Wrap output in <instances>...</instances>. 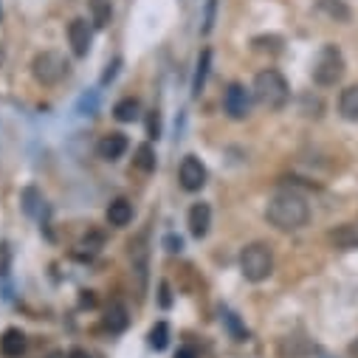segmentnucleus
Wrapping results in <instances>:
<instances>
[{
    "mask_svg": "<svg viewBox=\"0 0 358 358\" xmlns=\"http://www.w3.org/2000/svg\"><path fill=\"white\" fill-rule=\"evenodd\" d=\"M161 305H164V308L169 305V285H166V282H161Z\"/></svg>",
    "mask_w": 358,
    "mask_h": 358,
    "instance_id": "7c9ffc66",
    "label": "nucleus"
},
{
    "mask_svg": "<svg viewBox=\"0 0 358 358\" xmlns=\"http://www.w3.org/2000/svg\"><path fill=\"white\" fill-rule=\"evenodd\" d=\"M175 358H198V352H195V347H181Z\"/></svg>",
    "mask_w": 358,
    "mask_h": 358,
    "instance_id": "c756f323",
    "label": "nucleus"
},
{
    "mask_svg": "<svg viewBox=\"0 0 358 358\" xmlns=\"http://www.w3.org/2000/svg\"><path fill=\"white\" fill-rule=\"evenodd\" d=\"M68 358H91V352H87V350H79V347H76V350H71V352H68Z\"/></svg>",
    "mask_w": 358,
    "mask_h": 358,
    "instance_id": "2f4dec72",
    "label": "nucleus"
},
{
    "mask_svg": "<svg viewBox=\"0 0 358 358\" xmlns=\"http://www.w3.org/2000/svg\"><path fill=\"white\" fill-rule=\"evenodd\" d=\"M133 164H136V166H138L144 175H150V172L155 169V150H152V144H141V147L136 150Z\"/></svg>",
    "mask_w": 358,
    "mask_h": 358,
    "instance_id": "aec40b11",
    "label": "nucleus"
},
{
    "mask_svg": "<svg viewBox=\"0 0 358 358\" xmlns=\"http://www.w3.org/2000/svg\"><path fill=\"white\" fill-rule=\"evenodd\" d=\"M240 271L248 282H265L274 274V251L265 243H251L240 251Z\"/></svg>",
    "mask_w": 358,
    "mask_h": 358,
    "instance_id": "7ed1b4c3",
    "label": "nucleus"
},
{
    "mask_svg": "<svg viewBox=\"0 0 358 358\" xmlns=\"http://www.w3.org/2000/svg\"><path fill=\"white\" fill-rule=\"evenodd\" d=\"M91 17H94V26L96 29H105L113 17V9H110V0H91Z\"/></svg>",
    "mask_w": 358,
    "mask_h": 358,
    "instance_id": "6ab92c4d",
    "label": "nucleus"
},
{
    "mask_svg": "<svg viewBox=\"0 0 358 358\" xmlns=\"http://www.w3.org/2000/svg\"><path fill=\"white\" fill-rule=\"evenodd\" d=\"M338 113L347 122H358V85H350L338 96Z\"/></svg>",
    "mask_w": 358,
    "mask_h": 358,
    "instance_id": "ddd939ff",
    "label": "nucleus"
},
{
    "mask_svg": "<svg viewBox=\"0 0 358 358\" xmlns=\"http://www.w3.org/2000/svg\"><path fill=\"white\" fill-rule=\"evenodd\" d=\"M215 12H217V0H206V17H203V34H209L212 31V26H215Z\"/></svg>",
    "mask_w": 358,
    "mask_h": 358,
    "instance_id": "393cba45",
    "label": "nucleus"
},
{
    "mask_svg": "<svg viewBox=\"0 0 358 358\" xmlns=\"http://www.w3.org/2000/svg\"><path fill=\"white\" fill-rule=\"evenodd\" d=\"M119 65H122V59H113L110 65H108V71H105V76H102V85H108L113 76H116V71H119Z\"/></svg>",
    "mask_w": 358,
    "mask_h": 358,
    "instance_id": "cd10ccee",
    "label": "nucleus"
},
{
    "mask_svg": "<svg viewBox=\"0 0 358 358\" xmlns=\"http://www.w3.org/2000/svg\"><path fill=\"white\" fill-rule=\"evenodd\" d=\"M147 133H150V138H158V133H161V127H158V113H155V110H152L150 119H147Z\"/></svg>",
    "mask_w": 358,
    "mask_h": 358,
    "instance_id": "a878e982",
    "label": "nucleus"
},
{
    "mask_svg": "<svg viewBox=\"0 0 358 358\" xmlns=\"http://www.w3.org/2000/svg\"><path fill=\"white\" fill-rule=\"evenodd\" d=\"M319 9L322 12H327L333 20H350V12H347V6L341 3V0H319Z\"/></svg>",
    "mask_w": 358,
    "mask_h": 358,
    "instance_id": "5701e85b",
    "label": "nucleus"
},
{
    "mask_svg": "<svg viewBox=\"0 0 358 358\" xmlns=\"http://www.w3.org/2000/svg\"><path fill=\"white\" fill-rule=\"evenodd\" d=\"M251 94H254L259 108H265V110H282L288 105V99H291V87H288L285 76L277 68H265V71H259L254 76Z\"/></svg>",
    "mask_w": 358,
    "mask_h": 358,
    "instance_id": "f03ea898",
    "label": "nucleus"
},
{
    "mask_svg": "<svg viewBox=\"0 0 358 358\" xmlns=\"http://www.w3.org/2000/svg\"><path fill=\"white\" fill-rule=\"evenodd\" d=\"M20 201H23V209H26V215H29V217H40V215H43V209H45V198H43L34 187H26Z\"/></svg>",
    "mask_w": 358,
    "mask_h": 358,
    "instance_id": "a211bd4d",
    "label": "nucleus"
},
{
    "mask_svg": "<svg viewBox=\"0 0 358 358\" xmlns=\"http://www.w3.org/2000/svg\"><path fill=\"white\" fill-rule=\"evenodd\" d=\"M113 116L122 122V124H127V122H133L136 116H138V102L133 99V96H127V99H122L116 108H113Z\"/></svg>",
    "mask_w": 358,
    "mask_h": 358,
    "instance_id": "412c9836",
    "label": "nucleus"
},
{
    "mask_svg": "<svg viewBox=\"0 0 358 358\" xmlns=\"http://www.w3.org/2000/svg\"><path fill=\"white\" fill-rule=\"evenodd\" d=\"M223 110H226V116L234 119V122H243V119L248 116V110H251V96H248V91H245L240 82H231V85L226 87V94H223Z\"/></svg>",
    "mask_w": 358,
    "mask_h": 358,
    "instance_id": "0eeeda50",
    "label": "nucleus"
},
{
    "mask_svg": "<svg viewBox=\"0 0 358 358\" xmlns=\"http://www.w3.org/2000/svg\"><path fill=\"white\" fill-rule=\"evenodd\" d=\"M178 181L187 192H201L206 187V166L198 155H187L181 161V169H178Z\"/></svg>",
    "mask_w": 358,
    "mask_h": 358,
    "instance_id": "6e6552de",
    "label": "nucleus"
},
{
    "mask_svg": "<svg viewBox=\"0 0 358 358\" xmlns=\"http://www.w3.org/2000/svg\"><path fill=\"white\" fill-rule=\"evenodd\" d=\"M68 43H71L73 57H85L87 51H91V26H87V20H82V17L71 20V26H68Z\"/></svg>",
    "mask_w": 358,
    "mask_h": 358,
    "instance_id": "1a4fd4ad",
    "label": "nucleus"
},
{
    "mask_svg": "<svg viewBox=\"0 0 358 358\" xmlns=\"http://www.w3.org/2000/svg\"><path fill=\"white\" fill-rule=\"evenodd\" d=\"M209 226H212V206L201 201L189 209V231H192V237L201 240V237H206Z\"/></svg>",
    "mask_w": 358,
    "mask_h": 358,
    "instance_id": "9d476101",
    "label": "nucleus"
},
{
    "mask_svg": "<svg viewBox=\"0 0 358 358\" xmlns=\"http://www.w3.org/2000/svg\"><path fill=\"white\" fill-rule=\"evenodd\" d=\"M330 243L336 245V248H358V229L355 226H338V229H333L330 231Z\"/></svg>",
    "mask_w": 358,
    "mask_h": 358,
    "instance_id": "dca6fc26",
    "label": "nucleus"
},
{
    "mask_svg": "<svg viewBox=\"0 0 358 358\" xmlns=\"http://www.w3.org/2000/svg\"><path fill=\"white\" fill-rule=\"evenodd\" d=\"M133 220V206H130V201H124V198H119V201H113L110 206H108V223L110 226H127Z\"/></svg>",
    "mask_w": 358,
    "mask_h": 358,
    "instance_id": "2eb2a0df",
    "label": "nucleus"
},
{
    "mask_svg": "<svg viewBox=\"0 0 358 358\" xmlns=\"http://www.w3.org/2000/svg\"><path fill=\"white\" fill-rule=\"evenodd\" d=\"M166 344H169V324H166V322H158V324L150 330V347L164 350Z\"/></svg>",
    "mask_w": 358,
    "mask_h": 358,
    "instance_id": "b1692460",
    "label": "nucleus"
},
{
    "mask_svg": "<svg viewBox=\"0 0 358 358\" xmlns=\"http://www.w3.org/2000/svg\"><path fill=\"white\" fill-rule=\"evenodd\" d=\"M68 59L59 54V51H43V54H37L34 57V62H31V73H34V79L40 82V85H45V87H54V85H59L65 76H68Z\"/></svg>",
    "mask_w": 358,
    "mask_h": 358,
    "instance_id": "39448f33",
    "label": "nucleus"
},
{
    "mask_svg": "<svg viewBox=\"0 0 358 358\" xmlns=\"http://www.w3.org/2000/svg\"><path fill=\"white\" fill-rule=\"evenodd\" d=\"M209 68H212V51L203 48L201 57H198V65H195V79H192V96L198 99L206 87V76H209Z\"/></svg>",
    "mask_w": 358,
    "mask_h": 358,
    "instance_id": "4468645a",
    "label": "nucleus"
},
{
    "mask_svg": "<svg viewBox=\"0 0 358 358\" xmlns=\"http://www.w3.org/2000/svg\"><path fill=\"white\" fill-rule=\"evenodd\" d=\"M130 324V316H127V308L124 305H110L108 308V316H105V327L110 330V333H122L124 327Z\"/></svg>",
    "mask_w": 358,
    "mask_h": 358,
    "instance_id": "f3484780",
    "label": "nucleus"
},
{
    "mask_svg": "<svg viewBox=\"0 0 358 358\" xmlns=\"http://www.w3.org/2000/svg\"><path fill=\"white\" fill-rule=\"evenodd\" d=\"M147 231H141L133 243H130V268L138 280V294L147 291V271H150V248H147Z\"/></svg>",
    "mask_w": 358,
    "mask_h": 358,
    "instance_id": "423d86ee",
    "label": "nucleus"
},
{
    "mask_svg": "<svg viewBox=\"0 0 358 358\" xmlns=\"http://www.w3.org/2000/svg\"><path fill=\"white\" fill-rule=\"evenodd\" d=\"M310 73H313V82H316L319 87L336 85V82L344 76V57H341L338 45H333V43L322 45V51H319L316 59H313Z\"/></svg>",
    "mask_w": 358,
    "mask_h": 358,
    "instance_id": "20e7f679",
    "label": "nucleus"
},
{
    "mask_svg": "<svg viewBox=\"0 0 358 358\" xmlns=\"http://www.w3.org/2000/svg\"><path fill=\"white\" fill-rule=\"evenodd\" d=\"M96 110H99V91H87V94L79 96V102H76V113H82V116H94Z\"/></svg>",
    "mask_w": 358,
    "mask_h": 358,
    "instance_id": "4be33fe9",
    "label": "nucleus"
},
{
    "mask_svg": "<svg viewBox=\"0 0 358 358\" xmlns=\"http://www.w3.org/2000/svg\"><path fill=\"white\" fill-rule=\"evenodd\" d=\"M350 355H355V358H358V341H352V344H350Z\"/></svg>",
    "mask_w": 358,
    "mask_h": 358,
    "instance_id": "473e14b6",
    "label": "nucleus"
},
{
    "mask_svg": "<svg viewBox=\"0 0 358 358\" xmlns=\"http://www.w3.org/2000/svg\"><path fill=\"white\" fill-rule=\"evenodd\" d=\"M265 220L280 231H299L310 220V206L296 192H277L265 206Z\"/></svg>",
    "mask_w": 358,
    "mask_h": 358,
    "instance_id": "f257e3e1",
    "label": "nucleus"
},
{
    "mask_svg": "<svg viewBox=\"0 0 358 358\" xmlns=\"http://www.w3.org/2000/svg\"><path fill=\"white\" fill-rule=\"evenodd\" d=\"M166 248H169L172 254H175V251H181V248H184L181 237H175V234H169V237H166Z\"/></svg>",
    "mask_w": 358,
    "mask_h": 358,
    "instance_id": "c85d7f7f",
    "label": "nucleus"
},
{
    "mask_svg": "<svg viewBox=\"0 0 358 358\" xmlns=\"http://www.w3.org/2000/svg\"><path fill=\"white\" fill-rule=\"evenodd\" d=\"M0 352L6 358H20L26 352V333L20 327H9L0 338Z\"/></svg>",
    "mask_w": 358,
    "mask_h": 358,
    "instance_id": "9b49d317",
    "label": "nucleus"
},
{
    "mask_svg": "<svg viewBox=\"0 0 358 358\" xmlns=\"http://www.w3.org/2000/svg\"><path fill=\"white\" fill-rule=\"evenodd\" d=\"M124 152H127V136L124 133H108L99 141V155L105 161H119Z\"/></svg>",
    "mask_w": 358,
    "mask_h": 358,
    "instance_id": "f8f14e48",
    "label": "nucleus"
},
{
    "mask_svg": "<svg viewBox=\"0 0 358 358\" xmlns=\"http://www.w3.org/2000/svg\"><path fill=\"white\" fill-rule=\"evenodd\" d=\"M99 245H102V234H91V237H85V240H82V248L99 251Z\"/></svg>",
    "mask_w": 358,
    "mask_h": 358,
    "instance_id": "bb28decb",
    "label": "nucleus"
}]
</instances>
